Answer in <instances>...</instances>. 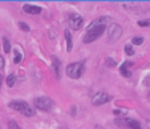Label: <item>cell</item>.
<instances>
[{
    "label": "cell",
    "instance_id": "obj_12",
    "mask_svg": "<svg viewBox=\"0 0 150 129\" xmlns=\"http://www.w3.org/2000/svg\"><path fill=\"white\" fill-rule=\"evenodd\" d=\"M132 65H133L132 61H125V63H122L121 67H120V73H121L124 77H130L132 76V72L129 71V68Z\"/></svg>",
    "mask_w": 150,
    "mask_h": 129
},
{
    "label": "cell",
    "instance_id": "obj_3",
    "mask_svg": "<svg viewBox=\"0 0 150 129\" xmlns=\"http://www.w3.org/2000/svg\"><path fill=\"white\" fill-rule=\"evenodd\" d=\"M105 28H106V25H100V27H96V28H92V29H88V31L85 32L82 41L88 44V43H92V41H94V40H97V39L105 32Z\"/></svg>",
    "mask_w": 150,
    "mask_h": 129
},
{
    "label": "cell",
    "instance_id": "obj_9",
    "mask_svg": "<svg viewBox=\"0 0 150 129\" xmlns=\"http://www.w3.org/2000/svg\"><path fill=\"white\" fill-rule=\"evenodd\" d=\"M52 71L55 73V77L57 80L61 79V72H63V67H61V61H60L59 57L56 56H52Z\"/></svg>",
    "mask_w": 150,
    "mask_h": 129
},
{
    "label": "cell",
    "instance_id": "obj_20",
    "mask_svg": "<svg viewBox=\"0 0 150 129\" xmlns=\"http://www.w3.org/2000/svg\"><path fill=\"white\" fill-rule=\"evenodd\" d=\"M138 25H140V27H150V19H145V20H138Z\"/></svg>",
    "mask_w": 150,
    "mask_h": 129
},
{
    "label": "cell",
    "instance_id": "obj_22",
    "mask_svg": "<svg viewBox=\"0 0 150 129\" xmlns=\"http://www.w3.org/2000/svg\"><path fill=\"white\" fill-rule=\"evenodd\" d=\"M106 65H108V67H112V68H114V67L117 65V63H116V61L112 59V57H108V59H106Z\"/></svg>",
    "mask_w": 150,
    "mask_h": 129
},
{
    "label": "cell",
    "instance_id": "obj_21",
    "mask_svg": "<svg viewBox=\"0 0 150 129\" xmlns=\"http://www.w3.org/2000/svg\"><path fill=\"white\" fill-rule=\"evenodd\" d=\"M113 113H114L116 116H118V117H122V116L126 115L125 109H114V111H113Z\"/></svg>",
    "mask_w": 150,
    "mask_h": 129
},
{
    "label": "cell",
    "instance_id": "obj_29",
    "mask_svg": "<svg viewBox=\"0 0 150 129\" xmlns=\"http://www.w3.org/2000/svg\"><path fill=\"white\" fill-rule=\"evenodd\" d=\"M149 98H150V94H149Z\"/></svg>",
    "mask_w": 150,
    "mask_h": 129
},
{
    "label": "cell",
    "instance_id": "obj_4",
    "mask_svg": "<svg viewBox=\"0 0 150 129\" xmlns=\"http://www.w3.org/2000/svg\"><path fill=\"white\" fill-rule=\"evenodd\" d=\"M33 104H35V107H36L37 109H40V111H44V112L52 111V108H53V101H52V98L47 97V96L36 97L35 100H33Z\"/></svg>",
    "mask_w": 150,
    "mask_h": 129
},
{
    "label": "cell",
    "instance_id": "obj_13",
    "mask_svg": "<svg viewBox=\"0 0 150 129\" xmlns=\"http://www.w3.org/2000/svg\"><path fill=\"white\" fill-rule=\"evenodd\" d=\"M64 36H65V41H66V51L70 52V51L73 49V41H72V35H70L69 29H65Z\"/></svg>",
    "mask_w": 150,
    "mask_h": 129
},
{
    "label": "cell",
    "instance_id": "obj_17",
    "mask_svg": "<svg viewBox=\"0 0 150 129\" xmlns=\"http://www.w3.org/2000/svg\"><path fill=\"white\" fill-rule=\"evenodd\" d=\"M14 53H15V59H14V61H15L16 64H19V63L21 61V59H23V55H21V53L19 52L18 49H15Z\"/></svg>",
    "mask_w": 150,
    "mask_h": 129
},
{
    "label": "cell",
    "instance_id": "obj_26",
    "mask_svg": "<svg viewBox=\"0 0 150 129\" xmlns=\"http://www.w3.org/2000/svg\"><path fill=\"white\" fill-rule=\"evenodd\" d=\"M96 129H104V128H102V126H100V125H97V126H96Z\"/></svg>",
    "mask_w": 150,
    "mask_h": 129
},
{
    "label": "cell",
    "instance_id": "obj_10",
    "mask_svg": "<svg viewBox=\"0 0 150 129\" xmlns=\"http://www.w3.org/2000/svg\"><path fill=\"white\" fill-rule=\"evenodd\" d=\"M109 21H110V18H109V16H101V18H98V19H96V20L92 21L91 24L88 25L86 31H88V29H92V28L100 27V25H106Z\"/></svg>",
    "mask_w": 150,
    "mask_h": 129
},
{
    "label": "cell",
    "instance_id": "obj_27",
    "mask_svg": "<svg viewBox=\"0 0 150 129\" xmlns=\"http://www.w3.org/2000/svg\"><path fill=\"white\" fill-rule=\"evenodd\" d=\"M146 125H147V128H150V121H147V122H146Z\"/></svg>",
    "mask_w": 150,
    "mask_h": 129
},
{
    "label": "cell",
    "instance_id": "obj_5",
    "mask_svg": "<svg viewBox=\"0 0 150 129\" xmlns=\"http://www.w3.org/2000/svg\"><path fill=\"white\" fill-rule=\"evenodd\" d=\"M122 35V28L120 24H116V23H112V24L108 27V41L109 43H114L117 41Z\"/></svg>",
    "mask_w": 150,
    "mask_h": 129
},
{
    "label": "cell",
    "instance_id": "obj_19",
    "mask_svg": "<svg viewBox=\"0 0 150 129\" xmlns=\"http://www.w3.org/2000/svg\"><path fill=\"white\" fill-rule=\"evenodd\" d=\"M125 53H126V55H129V56L134 55V49H133V47L129 45V44H126V45H125Z\"/></svg>",
    "mask_w": 150,
    "mask_h": 129
},
{
    "label": "cell",
    "instance_id": "obj_7",
    "mask_svg": "<svg viewBox=\"0 0 150 129\" xmlns=\"http://www.w3.org/2000/svg\"><path fill=\"white\" fill-rule=\"evenodd\" d=\"M110 100H112V97H110L108 93H105V92H97V93L92 97V104H93L94 107H100V105H104V104H106V103H109Z\"/></svg>",
    "mask_w": 150,
    "mask_h": 129
},
{
    "label": "cell",
    "instance_id": "obj_18",
    "mask_svg": "<svg viewBox=\"0 0 150 129\" xmlns=\"http://www.w3.org/2000/svg\"><path fill=\"white\" fill-rule=\"evenodd\" d=\"M19 28H20L21 31H24V32L31 31V28H29V25L27 24V23H24V21H19Z\"/></svg>",
    "mask_w": 150,
    "mask_h": 129
},
{
    "label": "cell",
    "instance_id": "obj_16",
    "mask_svg": "<svg viewBox=\"0 0 150 129\" xmlns=\"http://www.w3.org/2000/svg\"><path fill=\"white\" fill-rule=\"evenodd\" d=\"M15 81H16V77H15V75H9V76L7 77V85L9 88H12L15 85Z\"/></svg>",
    "mask_w": 150,
    "mask_h": 129
},
{
    "label": "cell",
    "instance_id": "obj_15",
    "mask_svg": "<svg viewBox=\"0 0 150 129\" xmlns=\"http://www.w3.org/2000/svg\"><path fill=\"white\" fill-rule=\"evenodd\" d=\"M132 43L134 44V45H141L143 43V37L142 36H134V37L132 39Z\"/></svg>",
    "mask_w": 150,
    "mask_h": 129
},
{
    "label": "cell",
    "instance_id": "obj_6",
    "mask_svg": "<svg viewBox=\"0 0 150 129\" xmlns=\"http://www.w3.org/2000/svg\"><path fill=\"white\" fill-rule=\"evenodd\" d=\"M116 124L125 129H141V124L133 119H118L116 120Z\"/></svg>",
    "mask_w": 150,
    "mask_h": 129
},
{
    "label": "cell",
    "instance_id": "obj_28",
    "mask_svg": "<svg viewBox=\"0 0 150 129\" xmlns=\"http://www.w3.org/2000/svg\"><path fill=\"white\" fill-rule=\"evenodd\" d=\"M0 87H1V75H0Z\"/></svg>",
    "mask_w": 150,
    "mask_h": 129
},
{
    "label": "cell",
    "instance_id": "obj_8",
    "mask_svg": "<svg viewBox=\"0 0 150 129\" xmlns=\"http://www.w3.org/2000/svg\"><path fill=\"white\" fill-rule=\"evenodd\" d=\"M68 23H69V27L70 29L73 31H78L82 25H84V19L81 18L78 14H72L68 19Z\"/></svg>",
    "mask_w": 150,
    "mask_h": 129
},
{
    "label": "cell",
    "instance_id": "obj_14",
    "mask_svg": "<svg viewBox=\"0 0 150 129\" xmlns=\"http://www.w3.org/2000/svg\"><path fill=\"white\" fill-rule=\"evenodd\" d=\"M4 44H3V49L5 53H9L11 52V44H9V40H8L7 37H4Z\"/></svg>",
    "mask_w": 150,
    "mask_h": 129
},
{
    "label": "cell",
    "instance_id": "obj_24",
    "mask_svg": "<svg viewBox=\"0 0 150 129\" xmlns=\"http://www.w3.org/2000/svg\"><path fill=\"white\" fill-rule=\"evenodd\" d=\"M143 85H145V87H149V88H150V76H146V77H145V80H143Z\"/></svg>",
    "mask_w": 150,
    "mask_h": 129
},
{
    "label": "cell",
    "instance_id": "obj_23",
    "mask_svg": "<svg viewBox=\"0 0 150 129\" xmlns=\"http://www.w3.org/2000/svg\"><path fill=\"white\" fill-rule=\"evenodd\" d=\"M8 129H21V128L15 121H9L8 122Z\"/></svg>",
    "mask_w": 150,
    "mask_h": 129
},
{
    "label": "cell",
    "instance_id": "obj_11",
    "mask_svg": "<svg viewBox=\"0 0 150 129\" xmlns=\"http://www.w3.org/2000/svg\"><path fill=\"white\" fill-rule=\"evenodd\" d=\"M23 10H24V12H27V14L29 15H39L41 14V7H39V5H32V4H25V5H23Z\"/></svg>",
    "mask_w": 150,
    "mask_h": 129
},
{
    "label": "cell",
    "instance_id": "obj_25",
    "mask_svg": "<svg viewBox=\"0 0 150 129\" xmlns=\"http://www.w3.org/2000/svg\"><path fill=\"white\" fill-rule=\"evenodd\" d=\"M4 65H5V60H4L3 56H0V69H3Z\"/></svg>",
    "mask_w": 150,
    "mask_h": 129
},
{
    "label": "cell",
    "instance_id": "obj_1",
    "mask_svg": "<svg viewBox=\"0 0 150 129\" xmlns=\"http://www.w3.org/2000/svg\"><path fill=\"white\" fill-rule=\"evenodd\" d=\"M8 107H9L11 109H14V111L23 113V115L27 116V117L35 116V111L32 109L31 105L25 101H21V100H14V101H11L9 104H8Z\"/></svg>",
    "mask_w": 150,
    "mask_h": 129
},
{
    "label": "cell",
    "instance_id": "obj_30",
    "mask_svg": "<svg viewBox=\"0 0 150 129\" xmlns=\"http://www.w3.org/2000/svg\"><path fill=\"white\" fill-rule=\"evenodd\" d=\"M61 129H64V128H61Z\"/></svg>",
    "mask_w": 150,
    "mask_h": 129
},
{
    "label": "cell",
    "instance_id": "obj_2",
    "mask_svg": "<svg viewBox=\"0 0 150 129\" xmlns=\"http://www.w3.org/2000/svg\"><path fill=\"white\" fill-rule=\"evenodd\" d=\"M84 63H72L65 68V72L70 79H80L84 73Z\"/></svg>",
    "mask_w": 150,
    "mask_h": 129
}]
</instances>
